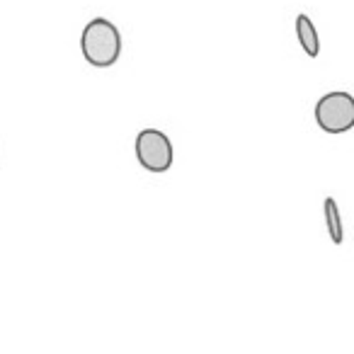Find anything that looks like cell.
<instances>
[{
	"mask_svg": "<svg viewBox=\"0 0 354 354\" xmlns=\"http://www.w3.org/2000/svg\"><path fill=\"white\" fill-rule=\"evenodd\" d=\"M80 51H83V59L95 68L114 66L122 54V35L117 25H112L107 17L90 20L80 35Z\"/></svg>",
	"mask_w": 354,
	"mask_h": 354,
	"instance_id": "6da1fadb",
	"label": "cell"
},
{
	"mask_svg": "<svg viewBox=\"0 0 354 354\" xmlns=\"http://www.w3.org/2000/svg\"><path fill=\"white\" fill-rule=\"evenodd\" d=\"M315 124L325 133H347L354 129V95L344 90L328 93L315 102Z\"/></svg>",
	"mask_w": 354,
	"mask_h": 354,
	"instance_id": "7a4b0ae2",
	"label": "cell"
},
{
	"mask_svg": "<svg viewBox=\"0 0 354 354\" xmlns=\"http://www.w3.org/2000/svg\"><path fill=\"white\" fill-rule=\"evenodd\" d=\"M133 151H136V160L141 162V167H146L148 172H156V175L167 172L175 160L172 141L167 138V133L158 131V129H143L136 136Z\"/></svg>",
	"mask_w": 354,
	"mask_h": 354,
	"instance_id": "3957f363",
	"label": "cell"
},
{
	"mask_svg": "<svg viewBox=\"0 0 354 354\" xmlns=\"http://www.w3.org/2000/svg\"><path fill=\"white\" fill-rule=\"evenodd\" d=\"M296 39H299L301 49L306 51V56H310V59H318V54H320L318 30H315L313 20H310L308 15H304V12L296 17Z\"/></svg>",
	"mask_w": 354,
	"mask_h": 354,
	"instance_id": "277c9868",
	"label": "cell"
},
{
	"mask_svg": "<svg viewBox=\"0 0 354 354\" xmlns=\"http://www.w3.org/2000/svg\"><path fill=\"white\" fill-rule=\"evenodd\" d=\"M325 226H328L330 241L335 245H342L344 241V231H342V216H339V207L333 197H325Z\"/></svg>",
	"mask_w": 354,
	"mask_h": 354,
	"instance_id": "5b68a950",
	"label": "cell"
}]
</instances>
